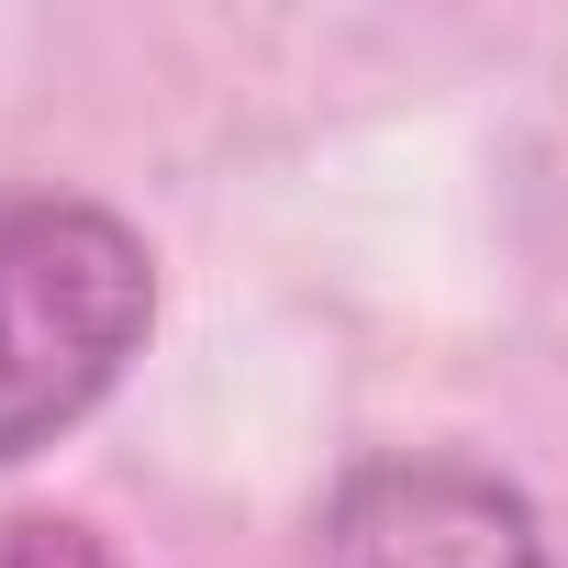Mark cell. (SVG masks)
I'll return each instance as SVG.
<instances>
[{"instance_id":"1","label":"cell","mask_w":568,"mask_h":568,"mask_svg":"<svg viewBox=\"0 0 568 568\" xmlns=\"http://www.w3.org/2000/svg\"><path fill=\"white\" fill-rule=\"evenodd\" d=\"M156 335V256L101 201H0V468L123 390Z\"/></svg>"},{"instance_id":"2","label":"cell","mask_w":568,"mask_h":568,"mask_svg":"<svg viewBox=\"0 0 568 568\" xmlns=\"http://www.w3.org/2000/svg\"><path fill=\"white\" fill-rule=\"evenodd\" d=\"M313 568H557L524 490L457 457H379L335 490Z\"/></svg>"},{"instance_id":"3","label":"cell","mask_w":568,"mask_h":568,"mask_svg":"<svg viewBox=\"0 0 568 568\" xmlns=\"http://www.w3.org/2000/svg\"><path fill=\"white\" fill-rule=\"evenodd\" d=\"M0 568H123L90 524H68V513H12L0 524Z\"/></svg>"}]
</instances>
